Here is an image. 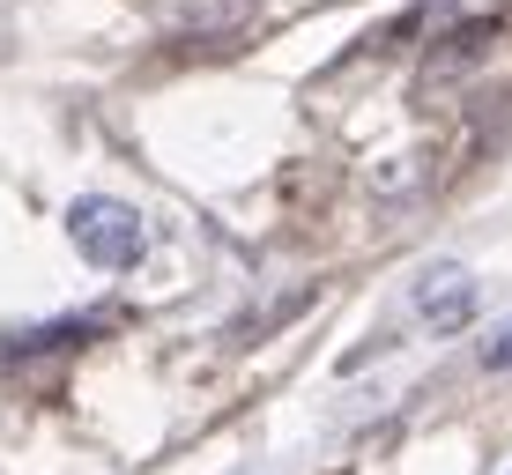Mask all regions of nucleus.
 <instances>
[{"label": "nucleus", "mask_w": 512, "mask_h": 475, "mask_svg": "<svg viewBox=\"0 0 512 475\" xmlns=\"http://www.w3.org/2000/svg\"><path fill=\"white\" fill-rule=\"evenodd\" d=\"M253 8H260V0H156V15H164L171 30H193V38H216V30H238Z\"/></svg>", "instance_id": "3"}, {"label": "nucleus", "mask_w": 512, "mask_h": 475, "mask_svg": "<svg viewBox=\"0 0 512 475\" xmlns=\"http://www.w3.org/2000/svg\"><path fill=\"white\" fill-rule=\"evenodd\" d=\"M475 364H483V372H512V320H498L483 334V349H475Z\"/></svg>", "instance_id": "4"}, {"label": "nucleus", "mask_w": 512, "mask_h": 475, "mask_svg": "<svg viewBox=\"0 0 512 475\" xmlns=\"http://www.w3.org/2000/svg\"><path fill=\"white\" fill-rule=\"evenodd\" d=\"M67 238H75V253L104 275H127L134 260L149 253V223H141L127 201H104V193H82V201L67 208Z\"/></svg>", "instance_id": "1"}, {"label": "nucleus", "mask_w": 512, "mask_h": 475, "mask_svg": "<svg viewBox=\"0 0 512 475\" xmlns=\"http://www.w3.org/2000/svg\"><path fill=\"white\" fill-rule=\"evenodd\" d=\"M409 305H416V320L431 334H461L475 320V275L461 260H431V268L409 283Z\"/></svg>", "instance_id": "2"}]
</instances>
